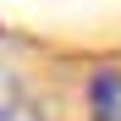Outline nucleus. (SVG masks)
<instances>
[{"instance_id": "1", "label": "nucleus", "mask_w": 121, "mask_h": 121, "mask_svg": "<svg viewBox=\"0 0 121 121\" xmlns=\"http://www.w3.org/2000/svg\"><path fill=\"white\" fill-rule=\"evenodd\" d=\"M83 116L88 121H121V66L99 60L83 77Z\"/></svg>"}, {"instance_id": "2", "label": "nucleus", "mask_w": 121, "mask_h": 121, "mask_svg": "<svg viewBox=\"0 0 121 121\" xmlns=\"http://www.w3.org/2000/svg\"><path fill=\"white\" fill-rule=\"evenodd\" d=\"M0 121H33V94H28V77L0 60Z\"/></svg>"}]
</instances>
